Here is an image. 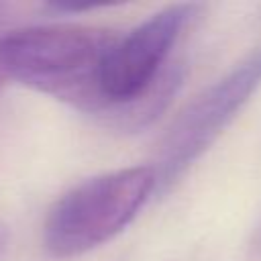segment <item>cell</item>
I'll list each match as a JSON object with an SVG mask.
<instances>
[{
    "mask_svg": "<svg viewBox=\"0 0 261 261\" xmlns=\"http://www.w3.org/2000/svg\"><path fill=\"white\" fill-rule=\"evenodd\" d=\"M155 190L153 165L124 167L82 181L47 214L43 226L47 253L69 259L108 243L133 222Z\"/></svg>",
    "mask_w": 261,
    "mask_h": 261,
    "instance_id": "obj_3",
    "label": "cell"
},
{
    "mask_svg": "<svg viewBox=\"0 0 261 261\" xmlns=\"http://www.w3.org/2000/svg\"><path fill=\"white\" fill-rule=\"evenodd\" d=\"M114 39L96 27H24L2 35L0 61L8 77L102 118L100 69Z\"/></svg>",
    "mask_w": 261,
    "mask_h": 261,
    "instance_id": "obj_2",
    "label": "cell"
},
{
    "mask_svg": "<svg viewBox=\"0 0 261 261\" xmlns=\"http://www.w3.org/2000/svg\"><path fill=\"white\" fill-rule=\"evenodd\" d=\"M0 39H2V35H0ZM6 71H4V67H2V61H0V92H2V88H4V82H6Z\"/></svg>",
    "mask_w": 261,
    "mask_h": 261,
    "instance_id": "obj_6",
    "label": "cell"
},
{
    "mask_svg": "<svg viewBox=\"0 0 261 261\" xmlns=\"http://www.w3.org/2000/svg\"><path fill=\"white\" fill-rule=\"evenodd\" d=\"M6 243H8V232H6V228L0 224V257H2V253L6 251Z\"/></svg>",
    "mask_w": 261,
    "mask_h": 261,
    "instance_id": "obj_5",
    "label": "cell"
},
{
    "mask_svg": "<svg viewBox=\"0 0 261 261\" xmlns=\"http://www.w3.org/2000/svg\"><path fill=\"white\" fill-rule=\"evenodd\" d=\"M198 8V4H171L126 35H116L100 69L106 124L139 130L171 104L186 75L184 61L171 59V51Z\"/></svg>",
    "mask_w": 261,
    "mask_h": 261,
    "instance_id": "obj_1",
    "label": "cell"
},
{
    "mask_svg": "<svg viewBox=\"0 0 261 261\" xmlns=\"http://www.w3.org/2000/svg\"><path fill=\"white\" fill-rule=\"evenodd\" d=\"M259 86L261 51L251 53L186 106L161 141L157 163L153 165L157 173V190H167L190 169Z\"/></svg>",
    "mask_w": 261,
    "mask_h": 261,
    "instance_id": "obj_4",
    "label": "cell"
}]
</instances>
